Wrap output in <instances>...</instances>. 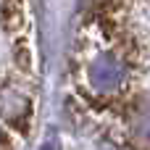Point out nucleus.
<instances>
[{
  "instance_id": "f257e3e1",
  "label": "nucleus",
  "mask_w": 150,
  "mask_h": 150,
  "mask_svg": "<svg viewBox=\"0 0 150 150\" xmlns=\"http://www.w3.org/2000/svg\"><path fill=\"white\" fill-rule=\"evenodd\" d=\"M0 21L5 32H18L24 26V8L21 0H3V11H0Z\"/></svg>"
},
{
  "instance_id": "f03ea898",
  "label": "nucleus",
  "mask_w": 150,
  "mask_h": 150,
  "mask_svg": "<svg viewBox=\"0 0 150 150\" xmlns=\"http://www.w3.org/2000/svg\"><path fill=\"white\" fill-rule=\"evenodd\" d=\"M13 58H16V66H18L24 74H29V71H32V53H29V47H26L24 42H18V45H16V55H13Z\"/></svg>"
}]
</instances>
